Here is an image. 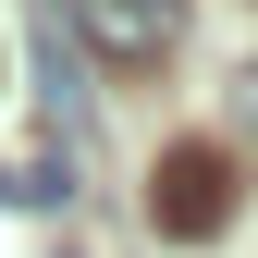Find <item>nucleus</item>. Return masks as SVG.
<instances>
[{
	"instance_id": "nucleus-2",
	"label": "nucleus",
	"mask_w": 258,
	"mask_h": 258,
	"mask_svg": "<svg viewBox=\"0 0 258 258\" xmlns=\"http://www.w3.org/2000/svg\"><path fill=\"white\" fill-rule=\"evenodd\" d=\"M74 37L111 61V74H148V61L184 49V0H74Z\"/></svg>"
},
{
	"instance_id": "nucleus-1",
	"label": "nucleus",
	"mask_w": 258,
	"mask_h": 258,
	"mask_svg": "<svg viewBox=\"0 0 258 258\" xmlns=\"http://www.w3.org/2000/svg\"><path fill=\"white\" fill-rule=\"evenodd\" d=\"M148 221H160V246H209L221 221H234V160H221V148H172Z\"/></svg>"
}]
</instances>
